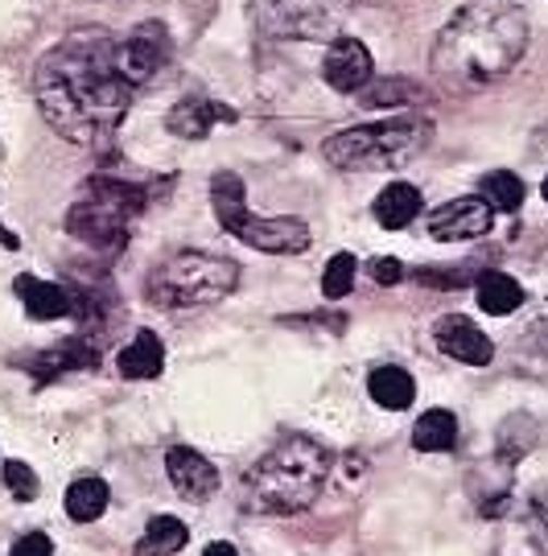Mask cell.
Returning <instances> with one entry per match:
<instances>
[{
    "instance_id": "obj_1",
    "label": "cell",
    "mask_w": 548,
    "mask_h": 556,
    "mask_svg": "<svg viewBox=\"0 0 548 556\" xmlns=\"http://www.w3.org/2000/svg\"><path fill=\"white\" fill-rule=\"evenodd\" d=\"M108 34L83 29L59 41L34 71V96L46 124L75 144H99L120 128L133 103V83L120 79Z\"/></svg>"
},
{
    "instance_id": "obj_2",
    "label": "cell",
    "mask_w": 548,
    "mask_h": 556,
    "mask_svg": "<svg viewBox=\"0 0 548 556\" xmlns=\"http://www.w3.org/2000/svg\"><path fill=\"white\" fill-rule=\"evenodd\" d=\"M528 50V17L503 0H470L433 41V71L450 91H478L515 71Z\"/></svg>"
},
{
    "instance_id": "obj_3",
    "label": "cell",
    "mask_w": 548,
    "mask_h": 556,
    "mask_svg": "<svg viewBox=\"0 0 548 556\" xmlns=\"http://www.w3.org/2000/svg\"><path fill=\"white\" fill-rule=\"evenodd\" d=\"M331 475V454L313 438H285L244 475V507L256 516H297L313 507Z\"/></svg>"
},
{
    "instance_id": "obj_4",
    "label": "cell",
    "mask_w": 548,
    "mask_h": 556,
    "mask_svg": "<svg viewBox=\"0 0 548 556\" xmlns=\"http://www.w3.org/2000/svg\"><path fill=\"white\" fill-rule=\"evenodd\" d=\"M433 137V119L425 116H396L379 124H359L326 137L322 157L334 169H396L409 157H416Z\"/></svg>"
},
{
    "instance_id": "obj_5",
    "label": "cell",
    "mask_w": 548,
    "mask_h": 556,
    "mask_svg": "<svg viewBox=\"0 0 548 556\" xmlns=\"http://www.w3.org/2000/svg\"><path fill=\"white\" fill-rule=\"evenodd\" d=\"M239 268L227 256H211V252H177V256L161 260L145 293L157 309H195V305H215L235 289Z\"/></svg>"
},
{
    "instance_id": "obj_6",
    "label": "cell",
    "mask_w": 548,
    "mask_h": 556,
    "mask_svg": "<svg viewBox=\"0 0 548 556\" xmlns=\"http://www.w3.org/2000/svg\"><path fill=\"white\" fill-rule=\"evenodd\" d=\"M211 202H215L219 227L235 236L239 243H248L256 252H269V256H297L313 243L310 227L301 219H260L248 211V190L244 178L223 169L211 178Z\"/></svg>"
},
{
    "instance_id": "obj_7",
    "label": "cell",
    "mask_w": 548,
    "mask_h": 556,
    "mask_svg": "<svg viewBox=\"0 0 548 556\" xmlns=\"http://www.w3.org/2000/svg\"><path fill=\"white\" fill-rule=\"evenodd\" d=\"M145 206V194L137 186L116 178H96L83 199L66 211V231L91 248H120L124 243V227Z\"/></svg>"
},
{
    "instance_id": "obj_8",
    "label": "cell",
    "mask_w": 548,
    "mask_h": 556,
    "mask_svg": "<svg viewBox=\"0 0 548 556\" xmlns=\"http://www.w3.org/2000/svg\"><path fill=\"white\" fill-rule=\"evenodd\" d=\"M354 4L363 0H256V13L273 38H334Z\"/></svg>"
},
{
    "instance_id": "obj_9",
    "label": "cell",
    "mask_w": 548,
    "mask_h": 556,
    "mask_svg": "<svg viewBox=\"0 0 548 556\" xmlns=\"http://www.w3.org/2000/svg\"><path fill=\"white\" fill-rule=\"evenodd\" d=\"M170 54V41H165V29L161 25H140L128 38L112 41V62H116L120 79L140 87L149 83L161 71V62Z\"/></svg>"
},
{
    "instance_id": "obj_10",
    "label": "cell",
    "mask_w": 548,
    "mask_h": 556,
    "mask_svg": "<svg viewBox=\"0 0 548 556\" xmlns=\"http://www.w3.org/2000/svg\"><path fill=\"white\" fill-rule=\"evenodd\" d=\"M433 342L441 355H450L453 363H466V367H487L495 355L490 338L466 314H446V318L433 321Z\"/></svg>"
},
{
    "instance_id": "obj_11",
    "label": "cell",
    "mask_w": 548,
    "mask_h": 556,
    "mask_svg": "<svg viewBox=\"0 0 548 556\" xmlns=\"http://www.w3.org/2000/svg\"><path fill=\"white\" fill-rule=\"evenodd\" d=\"M490 219H495V211L483 199H453L429 215V236L441 239V243L478 239L490 231Z\"/></svg>"
},
{
    "instance_id": "obj_12",
    "label": "cell",
    "mask_w": 548,
    "mask_h": 556,
    "mask_svg": "<svg viewBox=\"0 0 548 556\" xmlns=\"http://www.w3.org/2000/svg\"><path fill=\"white\" fill-rule=\"evenodd\" d=\"M372 50L363 46L359 38H334L331 54L322 62V75L331 83L334 91H342V96H351V91H363L368 83H372Z\"/></svg>"
},
{
    "instance_id": "obj_13",
    "label": "cell",
    "mask_w": 548,
    "mask_h": 556,
    "mask_svg": "<svg viewBox=\"0 0 548 556\" xmlns=\"http://www.w3.org/2000/svg\"><path fill=\"white\" fill-rule=\"evenodd\" d=\"M165 475L174 482V491L190 503H207L219 491V470L190 445H174L165 454Z\"/></svg>"
},
{
    "instance_id": "obj_14",
    "label": "cell",
    "mask_w": 548,
    "mask_h": 556,
    "mask_svg": "<svg viewBox=\"0 0 548 556\" xmlns=\"http://www.w3.org/2000/svg\"><path fill=\"white\" fill-rule=\"evenodd\" d=\"M215 124H235V108L219 100H207V96H190V100H182L170 108V116H165V128L182 140H202L215 132Z\"/></svg>"
},
{
    "instance_id": "obj_15",
    "label": "cell",
    "mask_w": 548,
    "mask_h": 556,
    "mask_svg": "<svg viewBox=\"0 0 548 556\" xmlns=\"http://www.w3.org/2000/svg\"><path fill=\"white\" fill-rule=\"evenodd\" d=\"M17 298L25 305V314L38 321H59L66 314H75V293L62 285H50V280L17 277Z\"/></svg>"
},
{
    "instance_id": "obj_16",
    "label": "cell",
    "mask_w": 548,
    "mask_h": 556,
    "mask_svg": "<svg viewBox=\"0 0 548 556\" xmlns=\"http://www.w3.org/2000/svg\"><path fill=\"white\" fill-rule=\"evenodd\" d=\"M96 358H99V342H91L87 334H78V338H71V342H62V346L34 358V376H38V383H46V379L62 376V371L91 367Z\"/></svg>"
},
{
    "instance_id": "obj_17",
    "label": "cell",
    "mask_w": 548,
    "mask_h": 556,
    "mask_svg": "<svg viewBox=\"0 0 548 556\" xmlns=\"http://www.w3.org/2000/svg\"><path fill=\"white\" fill-rule=\"evenodd\" d=\"M416 215H421V190L409 186V181H391V186H384V194L375 199V223L384 231H400Z\"/></svg>"
},
{
    "instance_id": "obj_18",
    "label": "cell",
    "mask_w": 548,
    "mask_h": 556,
    "mask_svg": "<svg viewBox=\"0 0 548 556\" xmlns=\"http://www.w3.org/2000/svg\"><path fill=\"white\" fill-rule=\"evenodd\" d=\"M120 376L124 379H153L161 376V367H165V346H161V338L153 330H140L124 351H120Z\"/></svg>"
},
{
    "instance_id": "obj_19",
    "label": "cell",
    "mask_w": 548,
    "mask_h": 556,
    "mask_svg": "<svg viewBox=\"0 0 548 556\" xmlns=\"http://www.w3.org/2000/svg\"><path fill=\"white\" fill-rule=\"evenodd\" d=\"M368 392L379 408H388V413H400V408H409L412 400H416V383L404 367H375L372 376H368Z\"/></svg>"
},
{
    "instance_id": "obj_20",
    "label": "cell",
    "mask_w": 548,
    "mask_h": 556,
    "mask_svg": "<svg viewBox=\"0 0 548 556\" xmlns=\"http://www.w3.org/2000/svg\"><path fill=\"white\" fill-rule=\"evenodd\" d=\"M524 305V289L520 280H511L508 273H483L478 277V309L490 318H508Z\"/></svg>"
},
{
    "instance_id": "obj_21",
    "label": "cell",
    "mask_w": 548,
    "mask_h": 556,
    "mask_svg": "<svg viewBox=\"0 0 548 556\" xmlns=\"http://www.w3.org/2000/svg\"><path fill=\"white\" fill-rule=\"evenodd\" d=\"M458 441V417L450 408H429L425 417L412 425V445L421 454H441V450H453Z\"/></svg>"
},
{
    "instance_id": "obj_22",
    "label": "cell",
    "mask_w": 548,
    "mask_h": 556,
    "mask_svg": "<svg viewBox=\"0 0 548 556\" xmlns=\"http://www.w3.org/2000/svg\"><path fill=\"white\" fill-rule=\"evenodd\" d=\"M186 540H190V532H186L182 519L157 516V519H149V528H145V536L137 540L133 556H174L186 548Z\"/></svg>"
},
{
    "instance_id": "obj_23",
    "label": "cell",
    "mask_w": 548,
    "mask_h": 556,
    "mask_svg": "<svg viewBox=\"0 0 548 556\" xmlns=\"http://www.w3.org/2000/svg\"><path fill=\"white\" fill-rule=\"evenodd\" d=\"M108 511V482L103 478H78L66 491V516L75 523H91Z\"/></svg>"
},
{
    "instance_id": "obj_24",
    "label": "cell",
    "mask_w": 548,
    "mask_h": 556,
    "mask_svg": "<svg viewBox=\"0 0 548 556\" xmlns=\"http://www.w3.org/2000/svg\"><path fill=\"white\" fill-rule=\"evenodd\" d=\"M478 199L487 202L490 211H520L524 206V181L515 178V174H508V169H495V174H487V178L478 181Z\"/></svg>"
},
{
    "instance_id": "obj_25",
    "label": "cell",
    "mask_w": 548,
    "mask_h": 556,
    "mask_svg": "<svg viewBox=\"0 0 548 556\" xmlns=\"http://www.w3.org/2000/svg\"><path fill=\"white\" fill-rule=\"evenodd\" d=\"M354 273H359V264H354L351 252H338V256H331V264H326V273H322V293L331 301L347 298L354 285Z\"/></svg>"
},
{
    "instance_id": "obj_26",
    "label": "cell",
    "mask_w": 548,
    "mask_h": 556,
    "mask_svg": "<svg viewBox=\"0 0 548 556\" xmlns=\"http://www.w3.org/2000/svg\"><path fill=\"white\" fill-rule=\"evenodd\" d=\"M421 91L412 83H368L363 87V108H388V103H416Z\"/></svg>"
},
{
    "instance_id": "obj_27",
    "label": "cell",
    "mask_w": 548,
    "mask_h": 556,
    "mask_svg": "<svg viewBox=\"0 0 548 556\" xmlns=\"http://www.w3.org/2000/svg\"><path fill=\"white\" fill-rule=\"evenodd\" d=\"M4 482H9V491H13L21 503L38 498V475H34L25 462H4Z\"/></svg>"
},
{
    "instance_id": "obj_28",
    "label": "cell",
    "mask_w": 548,
    "mask_h": 556,
    "mask_svg": "<svg viewBox=\"0 0 548 556\" xmlns=\"http://www.w3.org/2000/svg\"><path fill=\"white\" fill-rule=\"evenodd\" d=\"M368 273H372L375 285H400V280H404V264L396 256H379L368 264Z\"/></svg>"
},
{
    "instance_id": "obj_29",
    "label": "cell",
    "mask_w": 548,
    "mask_h": 556,
    "mask_svg": "<svg viewBox=\"0 0 548 556\" xmlns=\"http://www.w3.org/2000/svg\"><path fill=\"white\" fill-rule=\"evenodd\" d=\"M9 556H54V544H50V536H41V532H29V536H21L13 544Z\"/></svg>"
},
{
    "instance_id": "obj_30",
    "label": "cell",
    "mask_w": 548,
    "mask_h": 556,
    "mask_svg": "<svg viewBox=\"0 0 548 556\" xmlns=\"http://www.w3.org/2000/svg\"><path fill=\"white\" fill-rule=\"evenodd\" d=\"M202 556H239V553H235L232 544H223V540H215V544H207V553H202Z\"/></svg>"
},
{
    "instance_id": "obj_31",
    "label": "cell",
    "mask_w": 548,
    "mask_h": 556,
    "mask_svg": "<svg viewBox=\"0 0 548 556\" xmlns=\"http://www.w3.org/2000/svg\"><path fill=\"white\" fill-rule=\"evenodd\" d=\"M0 239H4L9 248H17V239H13V236H9V231H4V223H0Z\"/></svg>"
},
{
    "instance_id": "obj_32",
    "label": "cell",
    "mask_w": 548,
    "mask_h": 556,
    "mask_svg": "<svg viewBox=\"0 0 548 556\" xmlns=\"http://www.w3.org/2000/svg\"><path fill=\"white\" fill-rule=\"evenodd\" d=\"M545 202H548V178H545Z\"/></svg>"
}]
</instances>
